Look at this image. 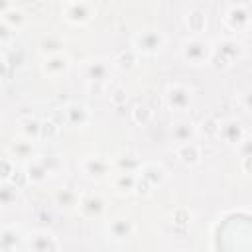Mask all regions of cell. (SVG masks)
Returning <instances> with one entry per match:
<instances>
[{
  "mask_svg": "<svg viewBox=\"0 0 252 252\" xmlns=\"http://www.w3.org/2000/svg\"><path fill=\"white\" fill-rule=\"evenodd\" d=\"M244 57V43L236 37H219L213 43V55H211V67L217 71H226L234 63H238Z\"/></svg>",
  "mask_w": 252,
  "mask_h": 252,
  "instance_id": "cell-1",
  "label": "cell"
},
{
  "mask_svg": "<svg viewBox=\"0 0 252 252\" xmlns=\"http://www.w3.org/2000/svg\"><path fill=\"white\" fill-rule=\"evenodd\" d=\"M179 53H181V59L187 65H193V67L209 65L211 63V55H213V43L207 41L205 37L193 35V37H187L181 43Z\"/></svg>",
  "mask_w": 252,
  "mask_h": 252,
  "instance_id": "cell-2",
  "label": "cell"
},
{
  "mask_svg": "<svg viewBox=\"0 0 252 252\" xmlns=\"http://www.w3.org/2000/svg\"><path fill=\"white\" fill-rule=\"evenodd\" d=\"M163 100H165V106L171 110V112H177V114H185L193 108V102H195V93L191 87L183 85V83H169L165 87V93H163Z\"/></svg>",
  "mask_w": 252,
  "mask_h": 252,
  "instance_id": "cell-3",
  "label": "cell"
},
{
  "mask_svg": "<svg viewBox=\"0 0 252 252\" xmlns=\"http://www.w3.org/2000/svg\"><path fill=\"white\" fill-rule=\"evenodd\" d=\"M132 47L140 55H158L165 47V35L158 28H144L132 35Z\"/></svg>",
  "mask_w": 252,
  "mask_h": 252,
  "instance_id": "cell-4",
  "label": "cell"
},
{
  "mask_svg": "<svg viewBox=\"0 0 252 252\" xmlns=\"http://www.w3.org/2000/svg\"><path fill=\"white\" fill-rule=\"evenodd\" d=\"M222 22L230 32L242 33L248 32L252 26V12L250 6L244 2H228L222 14Z\"/></svg>",
  "mask_w": 252,
  "mask_h": 252,
  "instance_id": "cell-5",
  "label": "cell"
},
{
  "mask_svg": "<svg viewBox=\"0 0 252 252\" xmlns=\"http://www.w3.org/2000/svg\"><path fill=\"white\" fill-rule=\"evenodd\" d=\"M96 14V8L93 2L85 0H67L61 4V16L71 26H87Z\"/></svg>",
  "mask_w": 252,
  "mask_h": 252,
  "instance_id": "cell-6",
  "label": "cell"
},
{
  "mask_svg": "<svg viewBox=\"0 0 252 252\" xmlns=\"http://www.w3.org/2000/svg\"><path fill=\"white\" fill-rule=\"evenodd\" d=\"M81 171L91 181H102V179L114 175L112 159H108L106 156H100V154H89V156H85L81 159Z\"/></svg>",
  "mask_w": 252,
  "mask_h": 252,
  "instance_id": "cell-7",
  "label": "cell"
},
{
  "mask_svg": "<svg viewBox=\"0 0 252 252\" xmlns=\"http://www.w3.org/2000/svg\"><path fill=\"white\" fill-rule=\"evenodd\" d=\"M114 65L106 57H93L83 61L81 65V75L87 83H110Z\"/></svg>",
  "mask_w": 252,
  "mask_h": 252,
  "instance_id": "cell-8",
  "label": "cell"
},
{
  "mask_svg": "<svg viewBox=\"0 0 252 252\" xmlns=\"http://www.w3.org/2000/svg\"><path fill=\"white\" fill-rule=\"evenodd\" d=\"M77 211L83 219H89V220L102 219L106 213V199L96 191H87V193L79 195Z\"/></svg>",
  "mask_w": 252,
  "mask_h": 252,
  "instance_id": "cell-9",
  "label": "cell"
},
{
  "mask_svg": "<svg viewBox=\"0 0 252 252\" xmlns=\"http://www.w3.org/2000/svg\"><path fill=\"white\" fill-rule=\"evenodd\" d=\"M28 252H61L57 236L49 230H32L26 234Z\"/></svg>",
  "mask_w": 252,
  "mask_h": 252,
  "instance_id": "cell-10",
  "label": "cell"
},
{
  "mask_svg": "<svg viewBox=\"0 0 252 252\" xmlns=\"http://www.w3.org/2000/svg\"><path fill=\"white\" fill-rule=\"evenodd\" d=\"M73 67V61L67 53H59V55H51V57H43L41 59V73L47 79H59L65 77Z\"/></svg>",
  "mask_w": 252,
  "mask_h": 252,
  "instance_id": "cell-11",
  "label": "cell"
},
{
  "mask_svg": "<svg viewBox=\"0 0 252 252\" xmlns=\"http://www.w3.org/2000/svg\"><path fill=\"white\" fill-rule=\"evenodd\" d=\"M142 165H144V161H142L140 154L134 150H122L112 158L114 173H136L138 175Z\"/></svg>",
  "mask_w": 252,
  "mask_h": 252,
  "instance_id": "cell-12",
  "label": "cell"
},
{
  "mask_svg": "<svg viewBox=\"0 0 252 252\" xmlns=\"http://www.w3.org/2000/svg\"><path fill=\"white\" fill-rule=\"evenodd\" d=\"M134 232H136V226L126 217H114L106 222V236L112 242H126L134 236Z\"/></svg>",
  "mask_w": 252,
  "mask_h": 252,
  "instance_id": "cell-13",
  "label": "cell"
},
{
  "mask_svg": "<svg viewBox=\"0 0 252 252\" xmlns=\"http://www.w3.org/2000/svg\"><path fill=\"white\" fill-rule=\"evenodd\" d=\"M246 138V130L242 126V122H238L236 118H228L220 122V130H219V140H222L226 146L238 148Z\"/></svg>",
  "mask_w": 252,
  "mask_h": 252,
  "instance_id": "cell-14",
  "label": "cell"
},
{
  "mask_svg": "<svg viewBox=\"0 0 252 252\" xmlns=\"http://www.w3.org/2000/svg\"><path fill=\"white\" fill-rule=\"evenodd\" d=\"M199 136L197 124L187 120V118H179L171 124V140L175 142V146H183L189 142H195V138Z\"/></svg>",
  "mask_w": 252,
  "mask_h": 252,
  "instance_id": "cell-15",
  "label": "cell"
},
{
  "mask_svg": "<svg viewBox=\"0 0 252 252\" xmlns=\"http://www.w3.org/2000/svg\"><path fill=\"white\" fill-rule=\"evenodd\" d=\"M6 154L14 159H22V161H30L33 158H37V152H35V142L32 140H26V138H14L10 140L8 148H6Z\"/></svg>",
  "mask_w": 252,
  "mask_h": 252,
  "instance_id": "cell-16",
  "label": "cell"
},
{
  "mask_svg": "<svg viewBox=\"0 0 252 252\" xmlns=\"http://www.w3.org/2000/svg\"><path fill=\"white\" fill-rule=\"evenodd\" d=\"M65 110V118H67V124L73 126V128H85L89 126L91 122V110L87 108V104L83 102H67L63 106Z\"/></svg>",
  "mask_w": 252,
  "mask_h": 252,
  "instance_id": "cell-17",
  "label": "cell"
},
{
  "mask_svg": "<svg viewBox=\"0 0 252 252\" xmlns=\"http://www.w3.org/2000/svg\"><path fill=\"white\" fill-rule=\"evenodd\" d=\"M24 171H26V177H28V183L30 185H45L47 179L51 177V171L47 169V165L41 161V158H33L30 161L24 163Z\"/></svg>",
  "mask_w": 252,
  "mask_h": 252,
  "instance_id": "cell-18",
  "label": "cell"
},
{
  "mask_svg": "<svg viewBox=\"0 0 252 252\" xmlns=\"http://www.w3.org/2000/svg\"><path fill=\"white\" fill-rule=\"evenodd\" d=\"M0 244L4 252H16L22 244H26V234L16 224H4L0 230Z\"/></svg>",
  "mask_w": 252,
  "mask_h": 252,
  "instance_id": "cell-19",
  "label": "cell"
},
{
  "mask_svg": "<svg viewBox=\"0 0 252 252\" xmlns=\"http://www.w3.org/2000/svg\"><path fill=\"white\" fill-rule=\"evenodd\" d=\"M0 22L8 24L10 28H14V30L20 33V30L28 24V16H26V12H24L20 6L2 4V8H0Z\"/></svg>",
  "mask_w": 252,
  "mask_h": 252,
  "instance_id": "cell-20",
  "label": "cell"
},
{
  "mask_svg": "<svg viewBox=\"0 0 252 252\" xmlns=\"http://www.w3.org/2000/svg\"><path fill=\"white\" fill-rule=\"evenodd\" d=\"M183 22H185V28L197 37H201V33L207 30V24H209L207 22V12L201 10V8H189L183 14Z\"/></svg>",
  "mask_w": 252,
  "mask_h": 252,
  "instance_id": "cell-21",
  "label": "cell"
},
{
  "mask_svg": "<svg viewBox=\"0 0 252 252\" xmlns=\"http://www.w3.org/2000/svg\"><path fill=\"white\" fill-rule=\"evenodd\" d=\"M37 51L41 53V57H51V55L65 53V39L59 33H45L37 41Z\"/></svg>",
  "mask_w": 252,
  "mask_h": 252,
  "instance_id": "cell-22",
  "label": "cell"
},
{
  "mask_svg": "<svg viewBox=\"0 0 252 252\" xmlns=\"http://www.w3.org/2000/svg\"><path fill=\"white\" fill-rule=\"evenodd\" d=\"M175 156L177 159L187 165V167H193V165H199L201 159H203V150L197 142H189V144H183V146H177L175 148Z\"/></svg>",
  "mask_w": 252,
  "mask_h": 252,
  "instance_id": "cell-23",
  "label": "cell"
},
{
  "mask_svg": "<svg viewBox=\"0 0 252 252\" xmlns=\"http://www.w3.org/2000/svg\"><path fill=\"white\" fill-rule=\"evenodd\" d=\"M138 175H142L146 181H150L152 187H159V185H163L165 179H167V169H165L161 163L144 161V165H142V169H140Z\"/></svg>",
  "mask_w": 252,
  "mask_h": 252,
  "instance_id": "cell-24",
  "label": "cell"
},
{
  "mask_svg": "<svg viewBox=\"0 0 252 252\" xmlns=\"http://www.w3.org/2000/svg\"><path fill=\"white\" fill-rule=\"evenodd\" d=\"M140 57H142V55H140L134 47H128V49H122V51H118V53L114 55L112 65H114V69H118V71H132V69L138 67Z\"/></svg>",
  "mask_w": 252,
  "mask_h": 252,
  "instance_id": "cell-25",
  "label": "cell"
},
{
  "mask_svg": "<svg viewBox=\"0 0 252 252\" xmlns=\"http://www.w3.org/2000/svg\"><path fill=\"white\" fill-rule=\"evenodd\" d=\"M18 132L22 138L37 142L41 134V120H37L35 116H22L18 118Z\"/></svg>",
  "mask_w": 252,
  "mask_h": 252,
  "instance_id": "cell-26",
  "label": "cell"
},
{
  "mask_svg": "<svg viewBox=\"0 0 252 252\" xmlns=\"http://www.w3.org/2000/svg\"><path fill=\"white\" fill-rule=\"evenodd\" d=\"M136 181H138L136 173H114L112 175V189L122 197L132 195L136 189Z\"/></svg>",
  "mask_w": 252,
  "mask_h": 252,
  "instance_id": "cell-27",
  "label": "cell"
},
{
  "mask_svg": "<svg viewBox=\"0 0 252 252\" xmlns=\"http://www.w3.org/2000/svg\"><path fill=\"white\" fill-rule=\"evenodd\" d=\"M130 118H132V122L138 124V126H148V124L152 122V118H154V112H152V108H150L146 102H138V104L130 110Z\"/></svg>",
  "mask_w": 252,
  "mask_h": 252,
  "instance_id": "cell-28",
  "label": "cell"
},
{
  "mask_svg": "<svg viewBox=\"0 0 252 252\" xmlns=\"http://www.w3.org/2000/svg\"><path fill=\"white\" fill-rule=\"evenodd\" d=\"M197 130H199L201 136H205V138H209V140H215V138H219L220 120H217L215 116H207V118L201 120V124L197 126Z\"/></svg>",
  "mask_w": 252,
  "mask_h": 252,
  "instance_id": "cell-29",
  "label": "cell"
},
{
  "mask_svg": "<svg viewBox=\"0 0 252 252\" xmlns=\"http://www.w3.org/2000/svg\"><path fill=\"white\" fill-rule=\"evenodd\" d=\"M20 187H16L14 183H2L0 187V203L2 207H12L16 205V201L20 199Z\"/></svg>",
  "mask_w": 252,
  "mask_h": 252,
  "instance_id": "cell-30",
  "label": "cell"
},
{
  "mask_svg": "<svg viewBox=\"0 0 252 252\" xmlns=\"http://www.w3.org/2000/svg\"><path fill=\"white\" fill-rule=\"evenodd\" d=\"M55 203L61 209H73V207L79 205V195L73 189H59L55 193Z\"/></svg>",
  "mask_w": 252,
  "mask_h": 252,
  "instance_id": "cell-31",
  "label": "cell"
},
{
  "mask_svg": "<svg viewBox=\"0 0 252 252\" xmlns=\"http://www.w3.org/2000/svg\"><path fill=\"white\" fill-rule=\"evenodd\" d=\"M169 219H171V222H173L175 226L185 228V226H189V224H191V220H193V213H191L187 207H177V209H173V211H171Z\"/></svg>",
  "mask_w": 252,
  "mask_h": 252,
  "instance_id": "cell-32",
  "label": "cell"
},
{
  "mask_svg": "<svg viewBox=\"0 0 252 252\" xmlns=\"http://www.w3.org/2000/svg\"><path fill=\"white\" fill-rule=\"evenodd\" d=\"M61 132V126L57 122H53L51 118H45L41 120V134H39V140L43 142H53Z\"/></svg>",
  "mask_w": 252,
  "mask_h": 252,
  "instance_id": "cell-33",
  "label": "cell"
},
{
  "mask_svg": "<svg viewBox=\"0 0 252 252\" xmlns=\"http://www.w3.org/2000/svg\"><path fill=\"white\" fill-rule=\"evenodd\" d=\"M18 171V165H16V159L14 158H10L8 154L0 159V179H2V183H8L12 177H14V173Z\"/></svg>",
  "mask_w": 252,
  "mask_h": 252,
  "instance_id": "cell-34",
  "label": "cell"
},
{
  "mask_svg": "<svg viewBox=\"0 0 252 252\" xmlns=\"http://www.w3.org/2000/svg\"><path fill=\"white\" fill-rule=\"evenodd\" d=\"M130 98V93L124 85H116L114 89H110V102L114 104V108H122Z\"/></svg>",
  "mask_w": 252,
  "mask_h": 252,
  "instance_id": "cell-35",
  "label": "cell"
},
{
  "mask_svg": "<svg viewBox=\"0 0 252 252\" xmlns=\"http://www.w3.org/2000/svg\"><path fill=\"white\" fill-rule=\"evenodd\" d=\"M16 35H18V32H16L14 28H10V26L4 24V22H0V43H2L4 49L10 47V43L16 39Z\"/></svg>",
  "mask_w": 252,
  "mask_h": 252,
  "instance_id": "cell-36",
  "label": "cell"
},
{
  "mask_svg": "<svg viewBox=\"0 0 252 252\" xmlns=\"http://www.w3.org/2000/svg\"><path fill=\"white\" fill-rule=\"evenodd\" d=\"M39 158H41V161L47 165V169L51 171V175L63 169V161H61L59 156H39Z\"/></svg>",
  "mask_w": 252,
  "mask_h": 252,
  "instance_id": "cell-37",
  "label": "cell"
},
{
  "mask_svg": "<svg viewBox=\"0 0 252 252\" xmlns=\"http://www.w3.org/2000/svg\"><path fill=\"white\" fill-rule=\"evenodd\" d=\"M152 185H150V181H146L142 175H138V181H136V189H134V195H138V197H148L150 193H152Z\"/></svg>",
  "mask_w": 252,
  "mask_h": 252,
  "instance_id": "cell-38",
  "label": "cell"
},
{
  "mask_svg": "<svg viewBox=\"0 0 252 252\" xmlns=\"http://www.w3.org/2000/svg\"><path fill=\"white\" fill-rule=\"evenodd\" d=\"M238 104H240L244 110L252 112V87L244 89V91L238 94Z\"/></svg>",
  "mask_w": 252,
  "mask_h": 252,
  "instance_id": "cell-39",
  "label": "cell"
},
{
  "mask_svg": "<svg viewBox=\"0 0 252 252\" xmlns=\"http://www.w3.org/2000/svg\"><path fill=\"white\" fill-rule=\"evenodd\" d=\"M108 85H110V83H87V91H89L91 94L100 96V94H106V93H108Z\"/></svg>",
  "mask_w": 252,
  "mask_h": 252,
  "instance_id": "cell-40",
  "label": "cell"
},
{
  "mask_svg": "<svg viewBox=\"0 0 252 252\" xmlns=\"http://www.w3.org/2000/svg\"><path fill=\"white\" fill-rule=\"evenodd\" d=\"M238 150V154H240V158H252V136L248 138H244V142L236 148Z\"/></svg>",
  "mask_w": 252,
  "mask_h": 252,
  "instance_id": "cell-41",
  "label": "cell"
},
{
  "mask_svg": "<svg viewBox=\"0 0 252 252\" xmlns=\"http://www.w3.org/2000/svg\"><path fill=\"white\" fill-rule=\"evenodd\" d=\"M8 183H14L16 187H20V189H22L24 185H28V177H26V171H24V169H18V171L14 173V177H12Z\"/></svg>",
  "mask_w": 252,
  "mask_h": 252,
  "instance_id": "cell-42",
  "label": "cell"
},
{
  "mask_svg": "<svg viewBox=\"0 0 252 252\" xmlns=\"http://www.w3.org/2000/svg\"><path fill=\"white\" fill-rule=\"evenodd\" d=\"M49 118H51L53 122H57L59 126H61L63 122L67 124V118H65V110H63V108H55V110H53V114H51Z\"/></svg>",
  "mask_w": 252,
  "mask_h": 252,
  "instance_id": "cell-43",
  "label": "cell"
},
{
  "mask_svg": "<svg viewBox=\"0 0 252 252\" xmlns=\"http://www.w3.org/2000/svg\"><path fill=\"white\" fill-rule=\"evenodd\" d=\"M240 169H242L246 175H252V158H242V159H240Z\"/></svg>",
  "mask_w": 252,
  "mask_h": 252,
  "instance_id": "cell-44",
  "label": "cell"
}]
</instances>
